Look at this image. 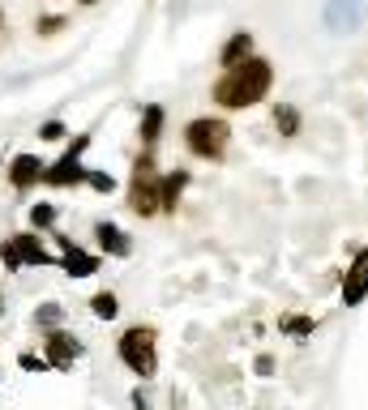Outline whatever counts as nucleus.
<instances>
[{"label":"nucleus","instance_id":"aec40b11","mask_svg":"<svg viewBox=\"0 0 368 410\" xmlns=\"http://www.w3.org/2000/svg\"><path fill=\"white\" fill-rule=\"evenodd\" d=\"M279 329H283V333H291V338H308L312 329H317V321H312V317H283V321H279Z\"/></svg>","mask_w":368,"mask_h":410},{"label":"nucleus","instance_id":"20e7f679","mask_svg":"<svg viewBox=\"0 0 368 410\" xmlns=\"http://www.w3.org/2000/svg\"><path fill=\"white\" fill-rule=\"evenodd\" d=\"M129 210L141 218H154L163 210V197H159V180H154V163L150 154H141L137 167H133V184H129Z\"/></svg>","mask_w":368,"mask_h":410},{"label":"nucleus","instance_id":"6e6552de","mask_svg":"<svg viewBox=\"0 0 368 410\" xmlns=\"http://www.w3.org/2000/svg\"><path fill=\"white\" fill-rule=\"evenodd\" d=\"M364 13H368V0H330L326 5V26L347 34V30H355L364 22Z\"/></svg>","mask_w":368,"mask_h":410},{"label":"nucleus","instance_id":"39448f33","mask_svg":"<svg viewBox=\"0 0 368 410\" xmlns=\"http://www.w3.org/2000/svg\"><path fill=\"white\" fill-rule=\"evenodd\" d=\"M90 150V133H77V141L61 154L56 163L43 171V184L51 188H73V184H86V167H82V154Z\"/></svg>","mask_w":368,"mask_h":410},{"label":"nucleus","instance_id":"dca6fc26","mask_svg":"<svg viewBox=\"0 0 368 410\" xmlns=\"http://www.w3.org/2000/svg\"><path fill=\"white\" fill-rule=\"evenodd\" d=\"M274 128H279V137H296L300 133V112L291 107V102H279L274 107Z\"/></svg>","mask_w":368,"mask_h":410},{"label":"nucleus","instance_id":"9b49d317","mask_svg":"<svg viewBox=\"0 0 368 410\" xmlns=\"http://www.w3.org/2000/svg\"><path fill=\"white\" fill-rule=\"evenodd\" d=\"M94 239H99V248L108 252V256H129V252H133L129 235H125L116 223H108V218H99V223H94Z\"/></svg>","mask_w":368,"mask_h":410},{"label":"nucleus","instance_id":"a211bd4d","mask_svg":"<svg viewBox=\"0 0 368 410\" xmlns=\"http://www.w3.org/2000/svg\"><path fill=\"white\" fill-rule=\"evenodd\" d=\"M34 325L39 329H61L65 325V308L61 303H39L34 308Z\"/></svg>","mask_w":368,"mask_h":410},{"label":"nucleus","instance_id":"ddd939ff","mask_svg":"<svg viewBox=\"0 0 368 410\" xmlns=\"http://www.w3.org/2000/svg\"><path fill=\"white\" fill-rule=\"evenodd\" d=\"M13 244H18V252H22V265H51V261H56V256H51V252L39 244V235H34V231L13 235Z\"/></svg>","mask_w":368,"mask_h":410},{"label":"nucleus","instance_id":"423d86ee","mask_svg":"<svg viewBox=\"0 0 368 410\" xmlns=\"http://www.w3.org/2000/svg\"><path fill=\"white\" fill-rule=\"evenodd\" d=\"M43 359L56 372H65V368H73V359H82V342L73 338V333H65V329H47V338H43Z\"/></svg>","mask_w":368,"mask_h":410},{"label":"nucleus","instance_id":"c85d7f7f","mask_svg":"<svg viewBox=\"0 0 368 410\" xmlns=\"http://www.w3.org/2000/svg\"><path fill=\"white\" fill-rule=\"evenodd\" d=\"M0 26H5V9H0Z\"/></svg>","mask_w":368,"mask_h":410},{"label":"nucleus","instance_id":"bb28decb","mask_svg":"<svg viewBox=\"0 0 368 410\" xmlns=\"http://www.w3.org/2000/svg\"><path fill=\"white\" fill-rule=\"evenodd\" d=\"M133 406H137V410H150V402H146V393H141V389H133Z\"/></svg>","mask_w":368,"mask_h":410},{"label":"nucleus","instance_id":"f8f14e48","mask_svg":"<svg viewBox=\"0 0 368 410\" xmlns=\"http://www.w3.org/2000/svg\"><path fill=\"white\" fill-rule=\"evenodd\" d=\"M248 56H253V34H248V30L227 34V43L219 47V65H223V69H231V65H240V60H248Z\"/></svg>","mask_w":368,"mask_h":410},{"label":"nucleus","instance_id":"393cba45","mask_svg":"<svg viewBox=\"0 0 368 410\" xmlns=\"http://www.w3.org/2000/svg\"><path fill=\"white\" fill-rule=\"evenodd\" d=\"M65 26H69L65 18H39V22H34L39 34H56V30H65Z\"/></svg>","mask_w":368,"mask_h":410},{"label":"nucleus","instance_id":"cd10ccee","mask_svg":"<svg viewBox=\"0 0 368 410\" xmlns=\"http://www.w3.org/2000/svg\"><path fill=\"white\" fill-rule=\"evenodd\" d=\"M77 5H99V0H77Z\"/></svg>","mask_w":368,"mask_h":410},{"label":"nucleus","instance_id":"7ed1b4c3","mask_svg":"<svg viewBox=\"0 0 368 410\" xmlns=\"http://www.w3.org/2000/svg\"><path fill=\"white\" fill-rule=\"evenodd\" d=\"M116 350H120V364L133 372V376H154V368H159V350H154V329L150 325H133V329H125L120 333V342H116Z\"/></svg>","mask_w":368,"mask_h":410},{"label":"nucleus","instance_id":"0eeeda50","mask_svg":"<svg viewBox=\"0 0 368 410\" xmlns=\"http://www.w3.org/2000/svg\"><path fill=\"white\" fill-rule=\"evenodd\" d=\"M56 239V248H61V270L69 274V278H90V274H99V256H90V252H82L73 239H65V235H51Z\"/></svg>","mask_w":368,"mask_h":410},{"label":"nucleus","instance_id":"f3484780","mask_svg":"<svg viewBox=\"0 0 368 410\" xmlns=\"http://www.w3.org/2000/svg\"><path fill=\"white\" fill-rule=\"evenodd\" d=\"M56 218H61V210H56L51 201L30 205V227H34V231H51V227H56Z\"/></svg>","mask_w":368,"mask_h":410},{"label":"nucleus","instance_id":"412c9836","mask_svg":"<svg viewBox=\"0 0 368 410\" xmlns=\"http://www.w3.org/2000/svg\"><path fill=\"white\" fill-rule=\"evenodd\" d=\"M0 261H5V270H9V274H13V270H22V252H18L13 235H9V239H0Z\"/></svg>","mask_w":368,"mask_h":410},{"label":"nucleus","instance_id":"f03ea898","mask_svg":"<svg viewBox=\"0 0 368 410\" xmlns=\"http://www.w3.org/2000/svg\"><path fill=\"white\" fill-rule=\"evenodd\" d=\"M227 141H231V128L219 116H197V120L184 124L189 154H197V159H205V163H219L223 154H227Z\"/></svg>","mask_w":368,"mask_h":410},{"label":"nucleus","instance_id":"6ab92c4d","mask_svg":"<svg viewBox=\"0 0 368 410\" xmlns=\"http://www.w3.org/2000/svg\"><path fill=\"white\" fill-rule=\"evenodd\" d=\"M90 312H94L99 321H112V317L120 312V299H116L112 291H99V295L90 299Z\"/></svg>","mask_w":368,"mask_h":410},{"label":"nucleus","instance_id":"5701e85b","mask_svg":"<svg viewBox=\"0 0 368 410\" xmlns=\"http://www.w3.org/2000/svg\"><path fill=\"white\" fill-rule=\"evenodd\" d=\"M39 137H43V141H65L69 128H65L61 120H47V124H39Z\"/></svg>","mask_w":368,"mask_h":410},{"label":"nucleus","instance_id":"4468645a","mask_svg":"<svg viewBox=\"0 0 368 410\" xmlns=\"http://www.w3.org/2000/svg\"><path fill=\"white\" fill-rule=\"evenodd\" d=\"M184 184H189V171H172V176H163V180H159L163 210H176V205H180V192H184Z\"/></svg>","mask_w":368,"mask_h":410},{"label":"nucleus","instance_id":"4be33fe9","mask_svg":"<svg viewBox=\"0 0 368 410\" xmlns=\"http://www.w3.org/2000/svg\"><path fill=\"white\" fill-rule=\"evenodd\" d=\"M86 184H90L94 192H103V197H108V192H116V180H112L108 171H90V167H86Z\"/></svg>","mask_w":368,"mask_h":410},{"label":"nucleus","instance_id":"a878e982","mask_svg":"<svg viewBox=\"0 0 368 410\" xmlns=\"http://www.w3.org/2000/svg\"><path fill=\"white\" fill-rule=\"evenodd\" d=\"M253 372H257V376H274V359H270V355H257Z\"/></svg>","mask_w":368,"mask_h":410},{"label":"nucleus","instance_id":"b1692460","mask_svg":"<svg viewBox=\"0 0 368 410\" xmlns=\"http://www.w3.org/2000/svg\"><path fill=\"white\" fill-rule=\"evenodd\" d=\"M18 364H22L26 372H43V368H51V364H47V359H39L34 350H22V355H18Z\"/></svg>","mask_w":368,"mask_h":410},{"label":"nucleus","instance_id":"9d476101","mask_svg":"<svg viewBox=\"0 0 368 410\" xmlns=\"http://www.w3.org/2000/svg\"><path fill=\"white\" fill-rule=\"evenodd\" d=\"M43 171H47V163L39 159V154H13V163H9V184L18 188V192H26V188H34V184H43Z\"/></svg>","mask_w":368,"mask_h":410},{"label":"nucleus","instance_id":"2eb2a0df","mask_svg":"<svg viewBox=\"0 0 368 410\" xmlns=\"http://www.w3.org/2000/svg\"><path fill=\"white\" fill-rule=\"evenodd\" d=\"M163 107H159V102H150V107L141 112V141L146 145H154V141H159V133H163Z\"/></svg>","mask_w":368,"mask_h":410},{"label":"nucleus","instance_id":"1a4fd4ad","mask_svg":"<svg viewBox=\"0 0 368 410\" xmlns=\"http://www.w3.org/2000/svg\"><path fill=\"white\" fill-rule=\"evenodd\" d=\"M364 299H368V248L355 252V261H351V270L343 278V303L347 308H360Z\"/></svg>","mask_w":368,"mask_h":410},{"label":"nucleus","instance_id":"f257e3e1","mask_svg":"<svg viewBox=\"0 0 368 410\" xmlns=\"http://www.w3.org/2000/svg\"><path fill=\"white\" fill-rule=\"evenodd\" d=\"M270 86H274V65L266 56H248V60L223 69V77L210 86V98L223 112H244V107H257L270 94Z\"/></svg>","mask_w":368,"mask_h":410}]
</instances>
